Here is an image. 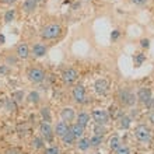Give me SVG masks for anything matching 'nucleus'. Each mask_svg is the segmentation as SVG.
<instances>
[{"instance_id":"obj_20","label":"nucleus","mask_w":154,"mask_h":154,"mask_svg":"<svg viewBox=\"0 0 154 154\" xmlns=\"http://www.w3.org/2000/svg\"><path fill=\"white\" fill-rule=\"evenodd\" d=\"M119 146H121V139L118 137V136H112L109 139V149L112 151H116Z\"/></svg>"},{"instance_id":"obj_19","label":"nucleus","mask_w":154,"mask_h":154,"mask_svg":"<svg viewBox=\"0 0 154 154\" xmlns=\"http://www.w3.org/2000/svg\"><path fill=\"white\" fill-rule=\"evenodd\" d=\"M37 2L35 0H25L24 2V10L27 13H31V11H34L35 8H37Z\"/></svg>"},{"instance_id":"obj_4","label":"nucleus","mask_w":154,"mask_h":154,"mask_svg":"<svg viewBox=\"0 0 154 154\" xmlns=\"http://www.w3.org/2000/svg\"><path fill=\"white\" fill-rule=\"evenodd\" d=\"M119 100L125 105H133L134 104V95L128 88H123L119 91Z\"/></svg>"},{"instance_id":"obj_8","label":"nucleus","mask_w":154,"mask_h":154,"mask_svg":"<svg viewBox=\"0 0 154 154\" xmlns=\"http://www.w3.org/2000/svg\"><path fill=\"white\" fill-rule=\"evenodd\" d=\"M108 87H109V84H108V81H106L105 79H98V80L95 81V84H94L95 93L100 94V95H104V94L108 91Z\"/></svg>"},{"instance_id":"obj_1","label":"nucleus","mask_w":154,"mask_h":154,"mask_svg":"<svg viewBox=\"0 0 154 154\" xmlns=\"http://www.w3.org/2000/svg\"><path fill=\"white\" fill-rule=\"evenodd\" d=\"M60 32H62V28L59 24H49L42 29L41 35H42L44 39H55V38H57L60 35Z\"/></svg>"},{"instance_id":"obj_31","label":"nucleus","mask_w":154,"mask_h":154,"mask_svg":"<svg viewBox=\"0 0 154 154\" xmlns=\"http://www.w3.org/2000/svg\"><path fill=\"white\" fill-rule=\"evenodd\" d=\"M133 4H136V6H143V4H146L147 0H130Z\"/></svg>"},{"instance_id":"obj_6","label":"nucleus","mask_w":154,"mask_h":154,"mask_svg":"<svg viewBox=\"0 0 154 154\" xmlns=\"http://www.w3.org/2000/svg\"><path fill=\"white\" fill-rule=\"evenodd\" d=\"M93 119L97 125H105L108 122V112L104 109H95L93 111Z\"/></svg>"},{"instance_id":"obj_16","label":"nucleus","mask_w":154,"mask_h":154,"mask_svg":"<svg viewBox=\"0 0 154 154\" xmlns=\"http://www.w3.org/2000/svg\"><path fill=\"white\" fill-rule=\"evenodd\" d=\"M60 139H62V142L65 143L66 146H70V144H73L74 140H76V137L73 136V133L70 132V128H69V130H67V132H66V133L63 134Z\"/></svg>"},{"instance_id":"obj_28","label":"nucleus","mask_w":154,"mask_h":154,"mask_svg":"<svg viewBox=\"0 0 154 154\" xmlns=\"http://www.w3.org/2000/svg\"><path fill=\"white\" fill-rule=\"evenodd\" d=\"M28 101L29 102H34V104H37L38 101H39V94L35 91V93H31L28 95Z\"/></svg>"},{"instance_id":"obj_40","label":"nucleus","mask_w":154,"mask_h":154,"mask_svg":"<svg viewBox=\"0 0 154 154\" xmlns=\"http://www.w3.org/2000/svg\"><path fill=\"white\" fill-rule=\"evenodd\" d=\"M35 2H37V3H38V2H41V0H35Z\"/></svg>"},{"instance_id":"obj_21","label":"nucleus","mask_w":154,"mask_h":154,"mask_svg":"<svg viewBox=\"0 0 154 154\" xmlns=\"http://www.w3.org/2000/svg\"><path fill=\"white\" fill-rule=\"evenodd\" d=\"M119 126H121V129H128L130 126V118L126 115H121L119 116Z\"/></svg>"},{"instance_id":"obj_22","label":"nucleus","mask_w":154,"mask_h":154,"mask_svg":"<svg viewBox=\"0 0 154 154\" xmlns=\"http://www.w3.org/2000/svg\"><path fill=\"white\" fill-rule=\"evenodd\" d=\"M102 143V136L101 134H94L93 137L90 139V146H100Z\"/></svg>"},{"instance_id":"obj_2","label":"nucleus","mask_w":154,"mask_h":154,"mask_svg":"<svg viewBox=\"0 0 154 154\" xmlns=\"http://www.w3.org/2000/svg\"><path fill=\"white\" fill-rule=\"evenodd\" d=\"M134 136H136V139H137L139 142L149 143L151 140V130L146 125H139L134 129Z\"/></svg>"},{"instance_id":"obj_13","label":"nucleus","mask_w":154,"mask_h":154,"mask_svg":"<svg viewBox=\"0 0 154 154\" xmlns=\"http://www.w3.org/2000/svg\"><path fill=\"white\" fill-rule=\"evenodd\" d=\"M67 130H69V126H67V123H66V122H63V121L57 122L56 128H55V134H56V136H59V137H62V136H63Z\"/></svg>"},{"instance_id":"obj_33","label":"nucleus","mask_w":154,"mask_h":154,"mask_svg":"<svg viewBox=\"0 0 154 154\" xmlns=\"http://www.w3.org/2000/svg\"><path fill=\"white\" fill-rule=\"evenodd\" d=\"M142 46L143 48H149V46H150V41L149 39H142Z\"/></svg>"},{"instance_id":"obj_32","label":"nucleus","mask_w":154,"mask_h":154,"mask_svg":"<svg viewBox=\"0 0 154 154\" xmlns=\"http://www.w3.org/2000/svg\"><path fill=\"white\" fill-rule=\"evenodd\" d=\"M118 38H119V31H116V29H115V31H112V34H111V39L116 41Z\"/></svg>"},{"instance_id":"obj_15","label":"nucleus","mask_w":154,"mask_h":154,"mask_svg":"<svg viewBox=\"0 0 154 154\" xmlns=\"http://www.w3.org/2000/svg\"><path fill=\"white\" fill-rule=\"evenodd\" d=\"M32 52L37 57H42V56H45V53H46V46H45L44 44H35L34 45Z\"/></svg>"},{"instance_id":"obj_3","label":"nucleus","mask_w":154,"mask_h":154,"mask_svg":"<svg viewBox=\"0 0 154 154\" xmlns=\"http://www.w3.org/2000/svg\"><path fill=\"white\" fill-rule=\"evenodd\" d=\"M27 76H28L29 81H32V83H41V81H44V79H45L44 70L38 69V67H32V69H29Z\"/></svg>"},{"instance_id":"obj_23","label":"nucleus","mask_w":154,"mask_h":154,"mask_svg":"<svg viewBox=\"0 0 154 154\" xmlns=\"http://www.w3.org/2000/svg\"><path fill=\"white\" fill-rule=\"evenodd\" d=\"M44 139L42 137H34V140H32V146L35 147V149H42L44 147Z\"/></svg>"},{"instance_id":"obj_12","label":"nucleus","mask_w":154,"mask_h":154,"mask_svg":"<svg viewBox=\"0 0 154 154\" xmlns=\"http://www.w3.org/2000/svg\"><path fill=\"white\" fill-rule=\"evenodd\" d=\"M28 55H29V49L27 44H20L17 46V56L20 59H27Z\"/></svg>"},{"instance_id":"obj_30","label":"nucleus","mask_w":154,"mask_h":154,"mask_svg":"<svg viewBox=\"0 0 154 154\" xmlns=\"http://www.w3.org/2000/svg\"><path fill=\"white\" fill-rule=\"evenodd\" d=\"M105 133V128H104V125H97L95 128H94V134H104Z\"/></svg>"},{"instance_id":"obj_27","label":"nucleus","mask_w":154,"mask_h":154,"mask_svg":"<svg viewBox=\"0 0 154 154\" xmlns=\"http://www.w3.org/2000/svg\"><path fill=\"white\" fill-rule=\"evenodd\" d=\"M41 115H42V116H44V119L45 121L44 122H51V114H49V109L48 108H42V109H41Z\"/></svg>"},{"instance_id":"obj_18","label":"nucleus","mask_w":154,"mask_h":154,"mask_svg":"<svg viewBox=\"0 0 154 154\" xmlns=\"http://www.w3.org/2000/svg\"><path fill=\"white\" fill-rule=\"evenodd\" d=\"M77 147H79V150H81V151L88 150V149H90V139H87V137H81V139H79Z\"/></svg>"},{"instance_id":"obj_14","label":"nucleus","mask_w":154,"mask_h":154,"mask_svg":"<svg viewBox=\"0 0 154 154\" xmlns=\"http://www.w3.org/2000/svg\"><path fill=\"white\" fill-rule=\"evenodd\" d=\"M70 132L73 133V136L76 139H81L83 137V134H84V128L80 126L79 123H74V125L70 126Z\"/></svg>"},{"instance_id":"obj_37","label":"nucleus","mask_w":154,"mask_h":154,"mask_svg":"<svg viewBox=\"0 0 154 154\" xmlns=\"http://www.w3.org/2000/svg\"><path fill=\"white\" fill-rule=\"evenodd\" d=\"M149 121H150L151 123L154 125V112H151V114H150V116H149Z\"/></svg>"},{"instance_id":"obj_36","label":"nucleus","mask_w":154,"mask_h":154,"mask_svg":"<svg viewBox=\"0 0 154 154\" xmlns=\"http://www.w3.org/2000/svg\"><path fill=\"white\" fill-rule=\"evenodd\" d=\"M17 0H3V3H6V4H13V3H16Z\"/></svg>"},{"instance_id":"obj_10","label":"nucleus","mask_w":154,"mask_h":154,"mask_svg":"<svg viewBox=\"0 0 154 154\" xmlns=\"http://www.w3.org/2000/svg\"><path fill=\"white\" fill-rule=\"evenodd\" d=\"M77 77H79V74H77V72L74 69H67L65 73H63V80H65V83H67V84L74 83V81L77 80Z\"/></svg>"},{"instance_id":"obj_5","label":"nucleus","mask_w":154,"mask_h":154,"mask_svg":"<svg viewBox=\"0 0 154 154\" xmlns=\"http://www.w3.org/2000/svg\"><path fill=\"white\" fill-rule=\"evenodd\" d=\"M39 130H41V134H42V137L45 139V142H51L53 139V130L52 128H51V125H49L48 122H42L39 126Z\"/></svg>"},{"instance_id":"obj_25","label":"nucleus","mask_w":154,"mask_h":154,"mask_svg":"<svg viewBox=\"0 0 154 154\" xmlns=\"http://www.w3.org/2000/svg\"><path fill=\"white\" fill-rule=\"evenodd\" d=\"M14 14H16V11H14V10H7V11H6V14H4V21H6V23H10V21H13V18H14Z\"/></svg>"},{"instance_id":"obj_17","label":"nucleus","mask_w":154,"mask_h":154,"mask_svg":"<svg viewBox=\"0 0 154 154\" xmlns=\"http://www.w3.org/2000/svg\"><path fill=\"white\" fill-rule=\"evenodd\" d=\"M90 122V116L88 114H85V112H81V114L77 115V123L80 126H83V128H85V126L88 125Z\"/></svg>"},{"instance_id":"obj_39","label":"nucleus","mask_w":154,"mask_h":154,"mask_svg":"<svg viewBox=\"0 0 154 154\" xmlns=\"http://www.w3.org/2000/svg\"><path fill=\"white\" fill-rule=\"evenodd\" d=\"M90 154H98V153H90Z\"/></svg>"},{"instance_id":"obj_7","label":"nucleus","mask_w":154,"mask_h":154,"mask_svg":"<svg viewBox=\"0 0 154 154\" xmlns=\"http://www.w3.org/2000/svg\"><path fill=\"white\" fill-rule=\"evenodd\" d=\"M137 100L140 102H143V104H149V101L151 100V90L147 88V87H143V88H140L137 91Z\"/></svg>"},{"instance_id":"obj_29","label":"nucleus","mask_w":154,"mask_h":154,"mask_svg":"<svg viewBox=\"0 0 154 154\" xmlns=\"http://www.w3.org/2000/svg\"><path fill=\"white\" fill-rule=\"evenodd\" d=\"M45 154H60V150H59V147L52 146V147H48V149L45 150Z\"/></svg>"},{"instance_id":"obj_11","label":"nucleus","mask_w":154,"mask_h":154,"mask_svg":"<svg viewBox=\"0 0 154 154\" xmlns=\"http://www.w3.org/2000/svg\"><path fill=\"white\" fill-rule=\"evenodd\" d=\"M60 116H62V121L63 122H72L74 119V109L73 108H63L60 112Z\"/></svg>"},{"instance_id":"obj_34","label":"nucleus","mask_w":154,"mask_h":154,"mask_svg":"<svg viewBox=\"0 0 154 154\" xmlns=\"http://www.w3.org/2000/svg\"><path fill=\"white\" fill-rule=\"evenodd\" d=\"M6 154H21V151L17 150V149H11V150H8Z\"/></svg>"},{"instance_id":"obj_24","label":"nucleus","mask_w":154,"mask_h":154,"mask_svg":"<svg viewBox=\"0 0 154 154\" xmlns=\"http://www.w3.org/2000/svg\"><path fill=\"white\" fill-rule=\"evenodd\" d=\"M144 59H146V56H144V55H142V53H139V55H134V57H133L134 66H140L143 62H144Z\"/></svg>"},{"instance_id":"obj_9","label":"nucleus","mask_w":154,"mask_h":154,"mask_svg":"<svg viewBox=\"0 0 154 154\" xmlns=\"http://www.w3.org/2000/svg\"><path fill=\"white\" fill-rule=\"evenodd\" d=\"M73 98L79 104H83L85 101V90L83 85H77L73 88Z\"/></svg>"},{"instance_id":"obj_38","label":"nucleus","mask_w":154,"mask_h":154,"mask_svg":"<svg viewBox=\"0 0 154 154\" xmlns=\"http://www.w3.org/2000/svg\"><path fill=\"white\" fill-rule=\"evenodd\" d=\"M0 42H4V37H3V35H0Z\"/></svg>"},{"instance_id":"obj_26","label":"nucleus","mask_w":154,"mask_h":154,"mask_svg":"<svg viewBox=\"0 0 154 154\" xmlns=\"http://www.w3.org/2000/svg\"><path fill=\"white\" fill-rule=\"evenodd\" d=\"M116 154H130V149L128 146H123V144H121V146L118 147V150L115 151Z\"/></svg>"},{"instance_id":"obj_35","label":"nucleus","mask_w":154,"mask_h":154,"mask_svg":"<svg viewBox=\"0 0 154 154\" xmlns=\"http://www.w3.org/2000/svg\"><path fill=\"white\" fill-rule=\"evenodd\" d=\"M8 72V67H6V66H0V73H7Z\"/></svg>"}]
</instances>
